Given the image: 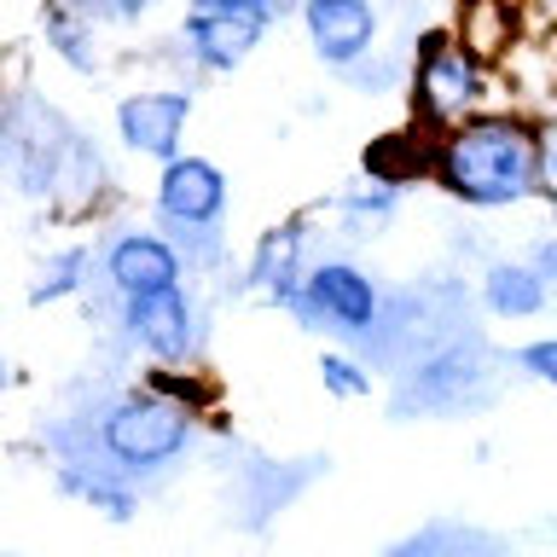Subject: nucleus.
<instances>
[{"label":"nucleus","instance_id":"1","mask_svg":"<svg viewBox=\"0 0 557 557\" xmlns=\"http://www.w3.org/2000/svg\"><path fill=\"white\" fill-rule=\"evenodd\" d=\"M424 169L465 209H522L540 198V122L522 111H476L430 139Z\"/></svg>","mask_w":557,"mask_h":557},{"label":"nucleus","instance_id":"2","mask_svg":"<svg viewBox=\"0 0 557 557\" xmlns=\"http://www.w3.org/2000/svg\"><path fill=\"white\" fill-rule=\"evenodd\" d=\"M191 407L169 395H122L99 412V476H157L191 447Z\"/></svg>","mask_w":557,"mask_h":557},{"label":"nucleus","instance_id":"3","mask_svg":"<svg viewBox=\"0 0 557 557\" xmlns=\"http://www.w3.org/2000/svg\"><path fill=\"white\" fill-rule=\"evenodd\" d=\"M487 94H494V76L487 64L470 52L459 35H424L412 59V116L424 122L430 134L459 128L465 116L487 111Z\"/></svg>","mask_w":557,"mask_h":557},{"label":"nucleus","instance_id":"4","mask_svg":"<svg viewBox=\"0 0 557 557\" xmlns=\"http://www.w3.org/2000/svg\"><path fill=\"white\" fill-rule=\"evenodd\" d=\"M290 320H302V331H337V337H372L383 331V290L360 261L325 256L308 261L302 296L285 308Z\"/></svg>","mask_w":557,"mask_h":557},{"label":"nucleus","instance_id":"5","mask_svg":"<svg viewBox=\"0 0 557 557\" xmlns=\"http://www.w3.org/2000/svg\"><path fill=\"white\" fill-rule=\"evenodd\" d=\"M296 17H302V29H308L313 59L325 70H337V76L360 70L377 52V29H383L377 0H302Z\"/></svg>","mask_w":557,"mask_h":557},{"label":"nucleus","instance_id":"6","mask_svg":"<svg viewBox=\"0 0 557 557\" xmlns=\"http://www.w3.org/2000/svg\"><path fill=\"white\" fill-rule=\"evenodd\" d=\"M487 372H482V343H447L424 355L418 366H407V377H400L395 389V418H407L412 407L418 412H453L465 407L470 389H476Z\"/></svg>","mask_w":557,"mask_h":557},{"label":"nucleus","instance_id":"7","mask_svg":"<svg viewBox=\"0 0 557 557\" xmlns=\"http://www.w3.org/2000/svg\"><path fill=\"white\" fill-rule=\"evenodd\" d=\"M226 215V174L209 157L181 151L157 174V221L169 233H191V226H221Z\"/></svg>","mask_w":557,"mask_h":557},{"label":"nucleus","instance_id":"8","mask_svg":"<svg viewBox=\"0 0 557 557\" xmlns=\"http://www.w3.org/2000/svg\"><path fill=\"white\" fill-rule=\"evenodd\" d=\"M122 331L163 366L198 355V308H191L186 285L151 290V296H122Z\"/></svg>","mask_w":557,"mask_h":557},{"label":"nucleus","instance_id":"9","mask_svg":"<svg viewBox=\"0 0 557 557\" xmlns=\"http://www.w3.org/2000/svg\"><path fill=\"white\" fill-rule=\"evenodd\" d=\"M191 122V94L186 87H157V94H128L116 104V134L122 146L151 157V163H174L181 157V134Z\"/></svg>","mask_w":557,"mask_h":557},{"label":"nucleus","instance_id":"10","mask_svg":"<svg viewBox=\"0 0 557 557\" xmlns=\"http://www.w3.org/2000/svg\"><path fill=\"white\" fill-rule=\"evenodd\" d=\"M104 278L116 296H151V290H174L186 278V261L169 238L157 233H116L104 250Z\"/></svg>","mask_w":557,"mask_h":557},{"label":"nucleus","instance_id":"11","mask_svg":"<svg viewBox=\"0 0 557 557\" xmlns=\"http://www.w3.org/2000/svg\"><path fill=\"white\" fill-rule=\"evenodd\" d=\"M261 35H268V17H256V12H186V24H181L191 64L209 70V76L238 70L261 47Z\"/></svg>","mask_w":557,"mask_h":557},{"label":"nucleus","instance_id":"12","mask_svg":"<svg viewBox=\"0 0 557 557\" xmlns=\"http://www.w3.org/2000/svg\"><path fill=\"white\" fill-rule=\"evenodd\" d=\"M302 278H308V221H285V226H268L250 250V268H244V285L256 296H268L273 308H290L302 296Z\"/></svg>","mask_w":557,"mask_h":557},{"label":"nucleus","instance_id":"13","mask_svg":"<svg viewBox=\"0 0 557 557\" xmlns=\"http://www.w3.org/2000/svg\"><path fill=\"white\" fill-rule=\"evenodd\" d=\"M482 308L494 320H534V313L552 308V278L529 256H499L482 273Z\"/></svg>","mask_w":557,"mask_h":557},{"label":"nucleus","instance_id":"14","mask_svg":"<svg viewBox=\"0 0 557 557\" xmlns=\"http://www.w3.org/2000/svg\"><path fill=\"white\" fill-rule=\"evenodd\" d=\"M82 273H87V250L47 256V261H41V278L29 285V302L41 308V302H64V296H76V290H82Z\"/></svg>","mask_w":557,"mask_h":557},{"label":"nucleus","instance_id":"15","mask_svg":"<svg viewBox=\"0 0 557 557\" xmlns=\"http://www.w3.org/2000/svg\"><path fill=\"white\" fill-rule=\"evenodd\" d=\"M320 383H325V395H337V400H366L372 395V366H360L355 355H343V348H325Z\"/></svg>","mask_w":557,"mask_h":557},{"label":"nucleus","instance_id":"16","mask_svg":"<svg viewBox=\"0 0 557 557\" xmlns=\"http://www.w3.org/2000/svg\"><path fill=\"white\" fill-rule=\"evenodd\" d=\"M337 203H343V215H355L360 226H383V221L395 215V203H400V186L372 174V181H360L355 191H343Z\"/></svg>","mask_w":557,"mask_h":557},{"label":"nucleus","instance_id":"17","mask_svg":"<svg viewBox=\"0 0 557 557\" xmlns=\"http://www.w3.org/2000/svg\"><path fill=\"white\" fill-rule=\"evenodd\" d=\"M47 41H52V52H59L64 64L94 70V52H87V35H82V24H76V12L52 7V12H47Z\"/></svg>","mask_w":557,"mask_h":557},{"label":"nucleus","instance_id":"18","mask_svg":"<svg viewBox=\"0 0 557 557\" xmlns=\"http://www.w3.org/2000/svg\"><path fill=\"white\" fill-rule=\"evenodd\" d=\"M517 372H529L534 383H546V389H557V337H534V343H522L517 355H511Z\"/></svg>","mask_w":557,"mask_h":557},{"label":"nucleus","instance_id":"19","mask_svg":"<svg viewBox=\"0 0 557 557\" xmlns=\"http://www.w3.org/2000/svg\"><path fill=\"white\" fill-rule=\"evenodd\" d=\"M534 122H540V203L557 215V111Z\"/></svg>","mask_w":557,"mask_h":557},{"label":"nucleus","instance_id":"20","mask_svg":"<svg viewBox=\"0 0 557 557\" xmlns=\"http://www.w3.org/2000/svg\"><path fill=\"white\" fill-rule=\"evenodd\" d=\"M191 12H256V17H268V0H191Z\"/></svg>","mask_w":557,"mask_h":557},{"label":"nucleus","instance_id":"21","mask_svg":"<svg viewBox=\"0 0 557 557\" xmlns=\"http://www.w3.org/2000/svg\"><path fill=\"white\" fill-rule=\"evenodd\" d=\"M290 12H302V0H268V17L278 24V17H290Z\"/></svg>","mask_w":557,"mask_h":557},{"label":"nucleus","instance_id":"22","mask_svg":"<svg viewBox=\"0 0 557 557\" xmlns=\"http://www.w3.org/2000/svg\"><path fill=\"white\" fill-rule=\"evenodd\" d=\"M534 12H540V17H546V24L557 29V0H534Z\"/></svg>","mask_w":557,"mask_h":557},{"label":"nucleus","instance_id":"23","mask_svg":"<svg viewBox=\"0 0 557 557\" xmlns=\"http://www.w3.org/2000/svg\"><path fill=\"white\" fill-rule=\"evenodd\" d=\"M389 557H424V546H395Z\"/></svg>","mask_w":557,"mask_h":557},{"label":"nucleus","instance_id":"24","mask_svg":"<svg viewBox=\"0 0 557 557\" xmlns=\"http://www.w3.org/2000/svg\"><path fill=\"white\" fill-rule=\"evenodd\" d=\"M0 389H7V360H0Z\"/></svg>","mask_w":557,"mask_h":557}]
</instances>
